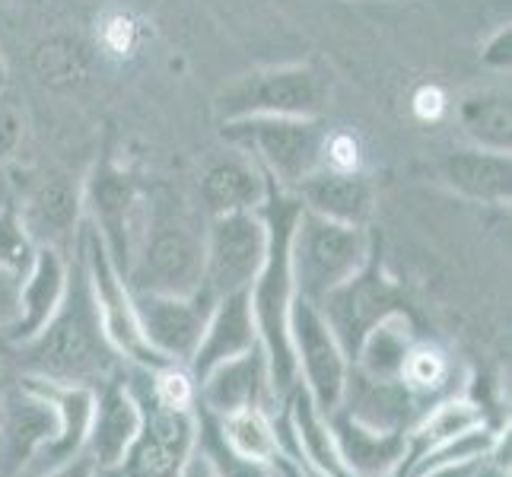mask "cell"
<instances>
[{"instance_id": "obj_1", "label": "cell", "mask_w": 512, "mask_h": 477, "mask_svg": "<svg viewBox=\"0 0 512 477\" xmlns=\"http://www.w3.org/2000/svg\"><path fill=\"white\" fill-rule=\"evenodd\" d=\"M16 360L23 366V376H35L55 385H86L99 388L112 379L125 360L105 338L102 318L86 277V264L77 249L70 255V277L58 312L48 318V325L32 334L29 341L16 344Z\"/></svg>"}, {"instance_id": "obj_2", "label": "cell", "mask_w": 512, "mask_h": 477, "mask_svg": "<svg viewBox=\"0 0 512 477\" xmlns=\"http://www.w3.org/2000/svg\"><path fill=\"white\" fill-rule=\"evenodd\" d=\"M299 214L296 194L280 188L271 179L268 198L261 204V217L268 223V255L249 287V303L258 328V344L268 357L271 382L277 398H287L296 382V360L290 344V309H293V271H290V236Z\"/></svg>"}, {"instance_id": "obj_3", "label": "cell", "mask_w": 512, "mask_h": 477, "mask_svg": "<svg viewBox=\"0 0 512 477\" xmlns=\"http://www.w3.org/2000/svg\"><path fill=\"white\" fill-rule=\"evenodd\" d=\"M204 214L172 194H147V220L128 264V287L140 293H198L204 277Z\"/></svg>"}, {"instance_id": "obj_4", "label": "cell", "mask_w": 512, "mask_h": 477, "mask_svg": "<svg viewBox=\"0 0 512 477\" xmlns=\"http://www.w3.org/2000/svg\"><path fill=\"white\" fill-rule=\"evenodd\" d=\"M373 236L366 226L334 223L299 207L290 236V271L299 299L319 306L322 299L350 280L373 255Z\"/></svg>"}, {"instance_id": "obj_5", "label": "cell", "mask_w": 512, "mask_h": 477, "mask_svg": "<svg viewBox=\"0 0 512 477\" xmlns=\"http://www.w3.org/2000/svg\"><path fill=\"white\" fill-rule=\"evenodd\" d=\"M125 379L140 404V430L128 455L96 477H182L198 449V408H166L147 388V366L125 363Z\"/></svg>"}, {"instance_id": "obj_6", "label": "cell", "mask_w": 512, "mask_h": 477, "mask_svg": "<svg viewBox=\"0 0 512 477\" xmlns=\"http://www.w3.org/2000/svg\"><path fill=\"white\" fill-rule=\"evenodd\" d=\"M328 125L325 118L255 115L223 121V140L249 153L268 179L293 191L315 169H322Z\"/></svg>"}, {"instance_id": "obj_7", "label": "cell", "mask_w": 512, "mask_h": 477, "mask_svg": "<svg viewBox=\"0 0 512 477\" xmlns=\"http://www.w3.org/2000/svg\"><path fill=\"white\" fill-rule=\"evenodd\" d=\"M331 96V77L319 64L258 67L229 80L217 96L220 121L255 115L322 118Z\"/></svg>"}, {"instance_id": "obj_8", "label": "cell", "mask_w": 512, "mask_h": 477, "mask_svg": "<svg viewBox=\"0 0 512 477\" xmlns=\"http://www.w3.org/2000/svg\"><path fill=\"white\" fill-rule=\"evenodd\" d=\"M83 185V223L99 236L105 252L121 274H128L140 229L147 220V194L128 169L115 163L112 153H102Z\"/></svg>"}, {"instance_id": "obj_9", "label": "cell", "mask_w": 512, "mask_h": 477, "mask_svg": "<svg viewBox=\"0 0 512 477\" xmlns=\"http://www.w3.org/2000/svg\"><path fill=\"white\" fill-rule=\"evenodd\" d=\"M264 255H268V223H264L261 210L207 217L201 290L210 299L249 290L261 271Z\"/></svg>"}, {"instance_id": "obj_10", "label": "cell", "mask_w": 512, "mask_h": 477, "mask_svg": "<svg viewBox=\"0 0 512 477\" xmlns=\"http://www.w3.org/2000/svg\"><path fill=\"white\" fill-rule=\"evenodd\" d=\"M290 344L296 360V382L322 414L338 411L350 379V357L334 338L319 306L309 299H293L290 309Z\"/></svg>"}, {"instance_id": "obj_11", "label": "cell", "mask_w": 512, "mask_h": 477, "mask_svg": "<svg viewBox=\"0 0 512 477\" xmlns=\"http://www.w3.org/2000/svg\"><path fill=\"white\" fill-rule=\"evenodd\" d=\"M80 255L86 264V277H90V290H93L96 309L102 318L105 338H109L115 353L134 366H163V360L150 350L144 331H140L137 309H134V290L128 287L125 274L115 268V261L105 252V245L86 223L80 229Z\"/></svg>"}, {"instance_id": "obj_12", "label": "cell", "mask_w": 512, "mask_h": 477, "mask_svg": "<svg viewBox=\"0 0 512 477\" xmlns=\"http://www.w3.org/2000/svg\"><path fill=\"white\" fill-rule=\"evenodd\" d=\"M401 309H408L404 290L395 284V277L385 271L376 249L357 274L344 280L341 287H334L319 303L322 318L334 331V338L341 341L350 360H353V353H357L360 341L369 334V328H376L385 315L401 312Z\"/></svg>"}, {"instance_id": "obj_13", "label": "cell", "mask_w": 512, "mask_h": 477, "mask_svg": "<svg viewBox=\"0 0 512 477\" xmlns=\"http://www.w3.org/2000/svg\"><path fill=\"white\" fill-rule=\"evenodd\" d=\"M58 436V411L26 376L0 385V477H29L51 439Z\"/></svg>"}, {"instance_id": "obj_14", "label": "cell", "mask_w": 512, "mask_h": 477, "mask_svg": "<svg viewBox=\"0 0 512 477\" xmlns=\"http://www.w3.org/2000/svg\"><path fill=\"white\" fill-rule=\"evenodd\" d=\"M13 204L20 210L35 249L74 252L83 229V185L67 172H42L16 188Z\"/></svg>"}, {"instance_id": "obj_15", "label": "cell", "mask_w": 512, "mask_h": 477, "mask_svg": "<svg viewBox=\"0 0 512 477\" xmlns=\"http://www.w3.org/2000/svg\"><path fill=\"white\" fill-rule=\"evenodd\" d=\"M217 299H210L204 290L198 293H140L134 290V309H137V322L150 350L160 357L163 363H182L194 357V350L201 344V334L207 325L210 306Z\"/></svg>"}, {"instance_id": "obj_16", "label": "cell", "mask_w": 512, "mask_h": 477, "mask_svg": "<svg viewBox=\"0 0 512 477\" xmlns=\"http://www.w3.org/2000/svg\"><path fill=\"white\" fill-rule=\"evenodd\" d=\"M284 398H277L268 357L261 344L233 360L217 363L210 373L198 379V408L210 417H226L236 411L264 408L274 411Z\"/></svg>"}, {"instance_id": "obj_17", "label": "cell", "mask_w": 512, "mask_h": 477, "mask_svg": "<svg viewBox=\"0 0 512 477\" xmlns=\"http://www.w3.org/2000/svg\"><path fill=\"white\" fill-rule=\"evenodd\" d=\"M137 430H140V404L125 379V366H121L112 379H105L96 388L93 420H90V433H86L83 458L93 465L96 474L112 471L128 455Z\"/></svg>"}, {"instance_id": "obj_18", "label": "cell", "mask_w": 512, "mask_h": 477, "mask_svg": "<svg viewBox=\"0 0 512 477\" xmlns=\"http://www.w3.org/2000/svg\"><path fill=\"white\" fill-rule=\"evenodd\" d=\"M268 188L271 179L255 159L239 147H229L226 153L207 159L201 169V214L220 217L236 214V210H261L264 198H268Z\"/></svg>"}, {"instance_id": "obj_19", "label": "cell", "mask_w": 512, "mask_h": 477, "mask_svg": "<svg viewBox=\"0 0 512 477\" xmlns=\"http://www.w3.org/2000/svg\"><path fill=\"white\" fill-rule=\"evenodd\" d=\"M74 255V252H70ZM70 255L58 249H35L29 271L20 277V299H16V318L4 331V341L13 347L39 334L48 318L58 312L67 277H70Z\"/></svg>"}, {"instance_id": "obj_20", "label": "cell", "mask_w": 512, "mask_h": 477, "mask_svg": "<svg viewBox=\"0 0 512 477\" xmlns=\"http://www.w3.org/2000/svg\"><path fill=\"white\" fill-rule=\"evenodd\" d=\"M299 207L347 226H369L376 210V185L363 169H315L296 188Z\"/></svg>"}, {"instance_id": "obj_21", "label": "cell", "mask_w": 512, "mask_h": 477, "mask_svg": "<svg viewBox=\"0 0 512 477\" xmlns=\"http://www.w3.org/2000/svg\"><path fill=\"white\" fill-rule=\"evenodd\" d=\"M328 427L353 477H398L404 458H408V433L404 430L369 427L341 408L328 414Z\"/></svg>"}, {"instance_id": "obj_22", "label": "cell", "mask_w": 512, "mask_h": 477, "mask_svg": "<svg viewBox=\"0 0 512 477\" xmlns=\"http://www.w3.org/2000/svg\"><path fill=\"white\" fill-rule=\"evenodd\" d=\"M252 347H258V328H255V315L249 303V290L220 296L217 303L210 306L201 344L194 350V357L188 360L194 382L204 373H210L217 363L233 360L239 353H249Z\"/></svg>"}, {"instance_id": "obj_23", "label": "cell", "mask_w": 512, "mask_h": 477, "mask_svg": "<svg viewBox=\"0 0 512 477\" xmlns=\"http://www.w3.org/2000/svg\"><path fill=\"white\" fill-rule=\"evenodd\" d=\"M439 182L458 198L487 204V207H509L512 198V163L509 153H493L481 147H462L443 156L436 166Z\"/></svg>"}, {"instance_id": "obj_24", "label": "cell", "mask_w": 512, "mask_h": 477, "mask_svg": "<svg viewBox=\"0 0 512 477\" xmlns=\"http://www.w3.org/2000/svg\"><path fill=\"white\" fill-rule=\"evenodd\" d=\"M338 408L350 417H357L360 423H369V427L411 433V427L430 404L420 401L414 392H408L401 382L369 379L350 366V379H347L344 398Z\"/></svg>"}, {"instance_id": "obj_25", "label": "cell", "mask_w": 512, "mask_h": 477, "mask_svg": "<svg viewBox=\"0 0 512 477\" xmlns=\"http://www.w3.org/2000/svg\"><path fill=\"white\" fill-rule=\"evenodd\" d=\"M417 341V325L408 309L385 315L376 328H369V334L360 341L357 353H353V369L369 379H385V382H398L401 366L408 350Z\"/></svg>"}, {"instance_id": "obj_26", "label": "cell", "mask_w": 512, "mask_h": 477, "mask_svg": "<svg viewBox=\"0 0 512 477\" xmlns=\"http://www.w3.org/2000/svg\"><path fill=\"white\" fill-rule=\"evenodd\" d=\"M455 115L471 147L493 153L512 150V102L503 86H484V90L465 93L455 105Z\"/></svg>"}, {"instance_id": "obj_27", "label": "cell", "mask_w": 512, "mask_h": 477, "mask_svg": "<svg viewBox=\"0 0 512 477\" xmlns=\"http://www.w3.org/2000/svg\"><path fill=\"white\" fill-rule=\"evenodd\" d=\"M32 67L35 77H39L51 90H77L86 80H90V67L93 55L90 45H86L80 35H48L32 51Z\"/></svg>"}, {"instance_id": "obj_28", "label": "cell", "mask_w": 512, "mask_h": 477, "mask_svg": "<svg viewBox=\"0 0 512 477\" xmlns=\"http://www.w3.org/2000/svg\"><path fill=\"white\" fill-rule=\"evenodd\" d=\"M452 379H455V363L452 357L436 347L433 341H423L417 338L414 347L408 350V357H404V366H401V376L398 382L408 388V392H414L420 401L433 404L436 398L443 395H452Z\"/></svg>"}, {"instance_id": "obj_29", "label": "cell", "mask_w": 512, "mask_h": 477, "mask_svg": "<svg viewBox=\"0 0 512 477\" xmlns=\"http://www.w3.org/2000/svg\"><path fill=\"white\" fill-rule=\"evenodd\" d=\"M217 430L223 436V443L245 455L255 458V462L271 465L277 455V427H274V411L264 408H249V411H236L226 417H214Z\"/></svg>"}, {"instance_id": "obj_30", "label": "cell", "mask_w": 512, "mask_h": 477, "mask_svg": "<svg viewBox=\"0 0 512 477\" xmlns=\"http://www.w3.org/2000/svg\"><path fill=\"white\" fill-rule=\"evenodd\" d=\"M198 452L217 471V477H277L271 465L255 462V458H245L229 449L217 430V420L204 414L201 408H198Z\"/></svg>"}, {"instance_id": "obj_31", "label": "cell", "mask_w": 512, "mask_h": 477, "mask_svg": "<svg viewBox=\"0 0 512 477\" xmlns=\"http://www.w3.org/2000/svg\"><path fill=\"white\" fill-rule=\"evenodd\" d=\"M32 258H35V242L29 239L16 204L7 201L0 207V268L23 277L29 271Z\"/></svg>"}, {"instance_id": "obj_32", "label": "cell", "mask_w": 512, "mask_h": 477, "mask_svg": "<svg viewBox=\"0 0 512 477\" xmlns=\"http://www.w3.org/2000/svg\"><path fill=\"white\" fill-rule=\"evenodd\" d=\"M26 144V115L7 93H0V166H10Z\"/></svg>"}, {"instance_id": "obj_33", "label": "cell", "mask_w": 512, "mask_h": 477, "mask_svg": "<svg viewBox=\"0 0 512 477\" xmlns=\"http://www.w3.org/2000/svg\"><path fill=\"white\" fill-rule=\"evenodd\" d=\"M322 166L328 169H360V144L353 134H341V131H328L325 137V156Z\"/></svg>"}, {"instance_id": "obj_34", "label": "cell", "mask_w": 512, "mask_h": 477, "mask_svg": "<svg viewBox=\"0 0 512 477\" xmlns=\"http://www.w3.org/2000/svg\"><path fill=\"white\" fill-rule=\"evenodd\" d=\"M481 64L490 67V70H506L509 74V67H512V29L509 23H503L493 35H487V42L481 48Z\"/></svg>"}, {"instance_id": "obj_35", "label": "cell", "mask_w": 512, "mask_h": 477, "mask_svg": "<svg viewBox=\"0 0 512 477\" xmlns=\"http://www.w3.org/2000/svg\"><path fill=\"white\" fill-rule=\"evenodd\" d=\"M16 299H20V274L0 268V334L16 318Z\"/></svg>"}, {"instance_id": "obj_36", "label": "cell", "mask_w": 512, "mask_h": 477, "mask_svg": "<svg viewBox=\"0 0 512 477\" xmlns=\"http://www.w3.org/2000/svg\"><path fill=\"white\" fill-rule=\"evenodd\" d=\"M449 109V102H446V96H443V90L439 86H423V90L414 96V112L420 115V118H439Z\"/></svg>"}, {"instance_id": "obj_37", "label": "cell", "mask_w": 512, "mask_h": 477, "mask_svg": "<svg viewBox=\"0 0 512 477\" xmlns=\"http://www.w3.org/2000/svg\"><path fill=\"white\" fill-rule=\"evenodd\" d=\"M487 462V458H484ZM484 462H458V465H436V468H427V471H420L414 477H474L478 474V468Z\"/></svg>"}, {"instance_id": "obj_38", "label": "cell", "mask_w": 512, "mask_h": 477, "mask_svg": "<svg viewBox=\"0 0 512 477\" xmlns=\"http://www.w3.org/2000/svg\"><path fill=\"white\" fill-rule=\"evenodd\" d=\"M182 477H217V471L210 468V462H207V458H204L198 449H194V455L188 458V465H185Z\"/></svg>"}, {"instance_id": "obj_39", "label": "cell", "mask_w": 512, "mask_h": 477, "mask_svg": "<svg viewBox=\"0 0 512 477\" xmlns=\"http://www.w3.org/2000/svg\"><path fill=\"white\" fill-rule=\"evenodd\" d=\"M45 477H96V471H93V465L80 455L77 462H70V465H64V468H58V471H51V474H45Z\"/></svg>"}, {"instance_id": "obj_40", "label": "cell", "mask_w": 512, "mask_h": 477, "mask_svg": "<svg viewBox=\"0 0 512 477\" xmlns=\"http://www.w3.org/2000/svg\"><path fill=\"white\" fill-rule=\"evenodd\" d=\"M13 194H16V182L7 175V166H0V207L13 201Z\"/></svg>"}, {"instance_id": "obj_41", "label": "cell", "mask_w": 512, "mask_h": 477, "mask_svg": "<svg viewBox=\"0 0 512 477\" xmlns=\"http://www.w3.org/2000/svg\"><path fill=\"white\" fill-rule=\"evenodd\" d=\"M474 477H509V465H500V462H493V458H487Z\"/></svg>"}, {"instance_id": "obj_42", "label": "cell", "mask_w": 512, "mask_h": 477, "mask_svg": "<svg viewBox=\"0 0 512 477\" xmlns=\"http://www.w3.org/2000/svg\"><path fill=\"white\" fill-rule=\"evenodd\" d=\"M7 61H4V51H0V93H7Z\"/></svg>"}]
</instances>
